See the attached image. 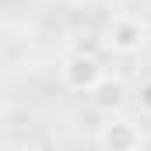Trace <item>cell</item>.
<instances>
[{"label": "cell", "mask_w": 151, "mask_h": 151, "mask_svg": "<svg viewBox=\"0 0 151 151\" xmlns=\"http://www.w3.org/2000/svg\"><path fill=\"white\" fill-rule=\"evenodd\" d=\"M102 42H106V49H113L116 56H134V53L144 49L148 28H144V21L134 18V14H113V18L106 21Z\"/></svg>", "instance_id": "cell-1"}, {"label": "cell", "mask_w": 151, "mask_h": 151, "mask_svg": "<svg viewBox=\"0 0 151 151\" xmlns=\"http://www.w3.org/2000/svg\"><path fill=\"white\" fill-rule=\"evenodd\" d=\"M99 151H141L144 148V127L130 116H106V123L95 134Z\"/></svg>", "instance_id": "cell-2"}, {"label": "cell", "mask_w": 151, "mask_h": 151, "mask_svg": "<svg viewBox=\"0 0 151 151\" xmlns=\"http://www.w3.org/2000/svg\"><path fill=\"white\" fill-rule=\"evenodd\" d=\"M102 77H106V67H102V60L91 56V53H70V56L60 63V84H63L67 91H84V95H88Z\"/></svg>", "instance_id": "cell-3"}, {"label": "cell", "mask_w": 151, "mask_h": 151, "mask_svg": "<svg viewBox=\"0 0 151 151\" xmlns=\"http://www.w3.org/2000/svg\"><path fill=\"white\" fill-rule=\"evenodd\" d=\"M88 99H91V109L102 116H119L127 109V102H130V91H127V84L119 81V77L106 74L91 91H88Z\"/></svg>", "instance_id": "cell-4"}, {"label": "cell", "mask_w": 151, "mask_h": 151, "mask_svg": "<svg viewBox=\"0 0 151 151\" xmlns=\"http://www.w3.org/2000/svg\"><path fill=\"white\" fill-rule=\"evenodd\" d=\"M137 106H141V113L151 116V77L141 84V91H137Z\"/></svg>", "instance_id": "cell-5"}, {"label": "cell", "mask_w": 151, "mask_h": 151, "mask_svg": "<svg viewBox=\"0 0 151 151\" xmlns=\"http://www.w3.org/2000/svg\"><path fill=\"white\" fill-rule=\"evenodd\" d=\"M0 123H4V102H0Z\"/></svg>", "instance_id": "cell-6"}]
</instances>
